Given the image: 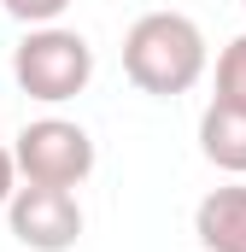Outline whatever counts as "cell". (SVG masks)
I'll return each mask as SVG.
<instances>
[{
  "mask_svg": "<svg viewBox=\"0 0 246 252\" xmlns=\"http://www.w3.org/2000/svg\"><path fill=\"white\" fill-rule=\"evenodd\" d=\"M12 76L30 100L41 106H64L94 82V47L82 30L64 24H35L18 47H12Z\"/></svg>",
  "mask_w": 246,
  "mask_h": 252,
  "instance_id": "cell-2",
  "label": "cell"
},
{
  "mask_svg": "<svg viewBox=\"0 0 246 252\" xmlns=\"http://www.w3.org/2000/svg\"><path fill=\"white\" fill-rule=\"evenodd\" d=\"M12 188H18V164H12V147H0V205L12 199Z\"/></svg>",
  "mask_w": 246,
  "mask_h": 252,
  "instance_id": "cell-9",
  "label": "cell"
},
{
  "mask_svg": "<svg viewBox=\"0 0 246 252\" xmlns=\"http://www.w3.org/2000/svg\"><path fill=\"white\" fill-rule=\"evenodd\" d=\"M241 6H246V0H241Z\"/></svg>",
  "mask_w": 246,
  "mask_h": 252,
  "instance_id": "cell-10",
  "label": "cell"
},
{
  "mask_svg": "<svg viewBox=\"0 0 246 252\" xmlns=\"http://www.w3.org/2000/svg\"><path fill=\"white\" fill-rule=\"evenodd\" d=\"M217 106L246 112V30L217 53Z\"/></svg>",
  "mask_w": 246,
  "mask_h": 252,
  "instance_id": "cell-7",
  "label": "cell"
},
{
  "mask_svg": "<svg viewBox=\"0 0 246 252\" xmlns=\"http://www.w3.org/2000/svg\"><path fill=\"white\" fill-rule=\"evenodd\" d=\"M193 235L205 252H246V182L205 193L193 205Z\"/></svg>",
  "mask_w": 246,
  "mask_h": 252,
  "instance_id": "cell-5",
  "label": "cell"
},
{
  "mask_svg": "<svg viewBox=\"0 0 246 252\" xmlns=\"http://www.w3.org/2000/svg\"><path fill=\"white\" fill-rule=\"evenodd\" d=\"M6 223L18 235V247L30 252H70L82 241V205L70 188H41V182H18L6 199Z\"/></svg>",
  "mask_w": 246,
  "mask_h": 252,
  "instance_id": "cell-4",
  "label": "cell"
},
{
  "mask_svg": "<svg viewBox=\"0 0 246 252\" xmlns=\"http://www.w3.org/2000/svg\"><path fill=\"white\" fill-rule=\"evenodd\" d=\"M0 6H6L18 24H30V30H35V24H59V12L70 6V0H0Z\"/></svg>",
  "mask_w": 246,
  "mask_h": 252,
  "instance_id": "cell-8",
  "label": "cell"
},
{
  "mask_svg": "<svg viewBox=\"0 0 246 252\" xmlns=\"http://www.w3.org/2000/svg\"><path fill=\"white\" fill-rule=\"evenodd\" d=\"M199 153L217 164V170H229V176H246V112L235 106H205L199 112Z\"/></svg>",
  "mask_w": 246,
  "mask_h": 252,
  "instance_id": "cell-6",
  "label": "cell"
},
{
  "mask_svg": "<svg viewBox=\"0 0 246 252\" xmlns=\"http://www.w3.org/2000/svg\"><path fill=\"white\" fill-rule=\"evenodd\" d=\"M12 164L24 182L41 188H82L94 176V135L70 118H35L18 129L12 141Z\"/></svg>",
  "mask_w": 246,
  "mask_h": 252,
  "instance_id": "cell-3",
  "label": "cell"
},
{
  "mask_svg": "<svg viewBox=\"0 0 246 252\" xmlns=\"http://www.w3.org/2000/svg\"><path fill=\"white\" fill-rule=\"evenodd\" d=\"M205 30L187 12H141L123 35V76L153 94V100H176L205 76Z\"/></svg>",
  "mask_w": 246,
  "mask_h": 252,
  "instance_id": "cell-1",
  "label": "cell"
}]
</instances>
